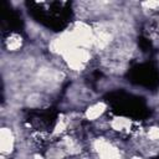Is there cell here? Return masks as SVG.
I'll use <instances>...</instances> for the list:
<instances>
[{
    "mask_svg": "<svg viewBox=\"0 0 159 159\" xmlns=\"http://www.w3.org/2000/svg\"><path fill=\"white\" fill-rule=\"evenodd\" d=\"M104 108L106 107H104L103 103H96V104H93L92 107L88 108L86 116H87L88 119H96V118H98L104 112Z\"/></svg>",
    "mask_w": 159,
    "mask_h": 159,
    "instance_id": "2",
    "label": "cell"
},
{
    "mask_svg": "<svg viewBox=\"0 0 159 159\" xmlns=\"http://www.w3.org/2000/svg\"><path fill=\"white\" fill-rule=\"evenodd\" d=\"M21 46V39L19 36H11L7 41V47L9 50L14 51V50H17L19 47Z\"/></svg>",
    "mask_w": 159,
    "mask_h": 159,
    "instance_id": "3",
    "label": "cell"
},
{
    "mask_svg": "<svg viewBox=\"0 0 159 159\" xmlns=\"http://www.w3.org/2000/svg\"><path fill=\"white\" fill-rule=\"evenodd\" d=\"M148 134H149V137H150L152 140L159 139V128H152V129H149Z\"/></svg>",
    "mask_w": 159,
    "mask_h": 159,
    "instance_id": "4",
    "label": "cell"
},
{
    "mask_svg": "<svg viewBox=\"0 0 159 159\" xmlns=\"http://www.w3.org/2000/svg\"><path fill=\"white\" fill-rule=\"evenodd\" d=\"M133 159H140V158H133Z\"/></svg>",
    "mask_w": 159,
    "mask_h": 159,
    "instance_id": "5",
    "label": "cell"
},
{
    "mask_svg": "<svg viewBox=\"0 0 159 159\" xmlns=\"http://www.w3.org/2000/svg\"><path fill=\"white\" fill-rule=\"evenodd\" d=\"M0 144H1V150L4 154H7L12 150L14 147V137L12 133L9 128H2L0 133Z\"/></svg>",
    "mask_w": 159,
    "mask_h": 159,
    "instance_id": "1",
    "label": "cell"
}]
</instances>
